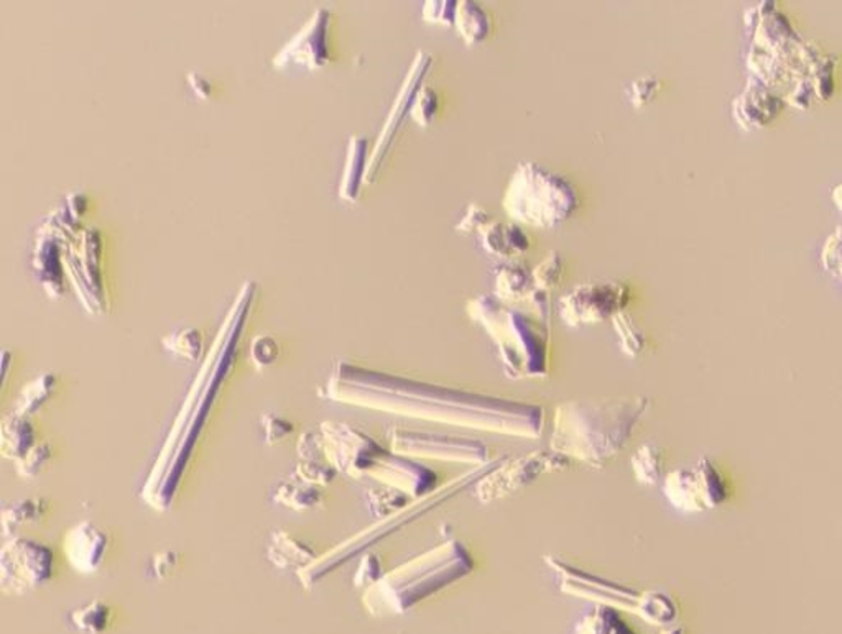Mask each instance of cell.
I'll list each match as a JSON object with an SVG mask.
<instances>
[{
    "label": "cell",
    "instance_id": "15",
    "mask_svg": "<svg viewBox=\"0 0 842 634\" xmlns=\"http://www.w3.org/2000/svg\"><path fill=\"white\" fill-rule=\"evenodd\" d=\"M377 484L404 492L411 500H420L438 488V473L423 460L388 452L371 473Z\"/></svg>",
    "mask_w": 842,
    "mask_h": 634
},
{
    "label": "cell",
    "instance_id": "33",
    "mask_svg": "<svg viewBox=\"0 0 842 634\" xmlns=\"http://www.w3.org/2000/svg\"><path fill=\"white\" fill-rule=\"evenodd\" d=\"M385 575L384 562H382L381 556L375 552H366L362 556L359 568L356 569L355 585L358 588H366L368 591L372 585L377 584Z\"/></svg>",
    "mask_w": 842,
    "mask_h": 634
},
{
    "label": "cell",
    "instance_id": "25",
    "mask_svg": "<svg viewBox=\"0 0 842 634\" xmlns=\"http://www.w3.org/2000/svg\"><path fill=\"white\" fill-rule=\"evenodd\" d=\"M574 634H634L612 607L597 604L581 618Z\"/></svg>",
    "mask_w": 842,
    "mask_h": 634
},
{
    "label": "cell",
    "instance_id": "34",
    "mask_svg": "<svg viewBox=\"0 0 842 634\" xmlns=\"http://www.w3.org/2000/svg\"><path fill=\"white\" fill-rule=\"evenodd\" d=\"M165 347L186 360H196L202 350V340L196 331H183L165 340Z\"/></svg>",
    "mask_w": 842,
    "mask_h": 634
},
{
    "label": "cell",
    "instance_id": "29",
    "mask_svg": "<svg viewBox=\"0 0 842 634\" xmlns=\"http://www.w3.org/2000/svg\"><path fill=\"white\" fill-rule=\"evenodd\" d=\"M294 475L314 487L326 488L336 481L339 472L327 460H300L295 465Z\"/></svg>",
    "mask_w": 842,
    "mask_h": 634
},
{
    "label": "cell",
    "instance_id": "2",
    "mask_svg": "<svg viewBox=\"0 0 842 634\" xmlns=\"http://www.w3.org/2000/svg\"><path fill=\"white\" fill-rule=\"evenodd\" d=\"M648 405L647 396L564 401L553 417L549 449L600 469L632 439Z\"/></svg>",
    "mask_w": 842,
    "mask_h": 634
},
{
    "label": "cell",
    "instance_id": "28",
    "mask_svg": "<svg viewBox=\"0 0 842 634\" xmlns=\"http://www.w3.org/2000/svg\"><path fill=\"white\" fill-rule=\"evenodd\" d=\"M54 446L51 440L40 439L18 462H15L17 475L25 481H34L53 462Z\"/></svg>",
    "mask_w": 842,
    "mask_h": 634
},
{
    "label": "cell",
    "instance_id": "23",
    "mask_svg": "<svg viewBox=\"0 0 842 634\" xmlns=\"http://www.w3.org/2000/svg\"><path fill=\"white\" fill-rule=\"evenodd\" d=\"M536 291L533 272L520 265H506L496 276V295L503 301H525Z\"/></svg>",
    "mask_w": 842,
    "mask_h": 634
},
{
    "label": "cell",
    "instance_id": "21",
    "mask_svg": "<svg viewBox=\"0 0 842 634\" xmlns=\"http://www.w3.org/2000/svg\"><path fill=\"white\" fill-rule=\"evenodd\" d=\"M70 624L82 634H108L114 627L117 613L108 601L96 598L70 611Z\"/></svg>",
    "mask_w": 842,
    "mask_h": 634
},
{
    "label": "cell",
    "instance_id": "38",
    "mask_svg": "<svg viewBox=\"0 0 842 634\" xmlns=\"http://www.w3.org/2000/svg\"><path fill=\"white\" fill-rule=\"evenodd\" d=\"M178 554L166 550V552L157 554L156 558L150 562V571H152V577L166 579L173 574L176 565H178Z\"/></svg>",
    "mask_w": 842,
    "mask_h": 634
},
{
    "label": "cell",
    "instance_id": "4",
    "mask_svg": "<svg viewBox=\"0 0 842 634\" xmlns=\"http://www.w3.org/2000/svg\"><path fill=\"white\" fill-rule=\"evenodd\" d=\"M469 311L496 344L510 378H545L548 375L549 336L545 324L491 298L475 299Z\"/></svg>",
    "mask_w": 842,
    "mask_h": 634
},
{
    "label": "cell",
    "instance_id": "17",
    "mask_svg": "<svg viewBox=\"0 0 842 634\" xmlns=\"http://www.w3.org/2000/svg\"><path fill=\"white\" fill-rule=\"evenodd\" d=\"M38 440L34 418L12 411L0 423V456L4 459L18 462Z\"/></svg>",
    "mask_w": 842,
    "mask_h": 634
},
{
    "label": "cell",
    "instance_id": "20",
    "mask_svg": "<svg viewBox=\"0 0 842 634\" xmlns=\"http://www.w3.org/2000/svg\"><path fill=\"white\" fill-rule=\"evenodd\" d=\"M482 246L497 257H517L530 249V237L516 224L494 222L482 231Z\"/></svg>",
    "mask_w": 842,
    "mask_h": 634
},
{
    "label": "cell",
    "instance_id": "26",
    "mask_svg": "<svg viewBox=\"0 0 842 634\" xmlns=\"http://www.w3.org/2000/svg\"><path fill=\"white\" fill-rule=\"evenodd\" d=\"M366 507L371 511L372 517L377 520H385L397 511L404 510L411 504L410 497L404 492L395 490L387 485L377 484L368 488L364 494Z\"/></svg>",
    "mask_w": 842,
    "mask_h": 634
},
{
    "label": "cell",
    "instance_id": "11",
    "mask_svg": "<svg viewBox=\"0 0 842 634\" xmlns=\"http://www.w3.org/2000/svg\"><path fill=\"white\" fill-rule=\"evenodd\" d=\"M320 431L327 462L347 477H371L379 462L391 452V447L382 446L371 434L349 423L324 421Z\"/></svg>",
    "mask_w": 842,
    "mask_h": 634
},
{
    "label": "cell",
    "instance_id": "6",
    "mask_svg": "<svg viewBox=\"0 0 842 634\" xmlns=\"http://www.w3.org/2000/svg\"><path fill=\"white\" fill-rule=\"evenodd\" d=\"M504 208L522 224L553 228L577 211L578 195L564 176L536 163H523L507 186Z\"/></svg>",
    "mask_w": 842,
    "mask_h": 634
},
{
    "label": "cell",
    "instance_id": "16",
    "mask_svg": "<svg viewBox=\"0 0 842 634\" xmlns=\"http://www.w3.org/2000/svg\"><path fill=\"white\" fill-rule=\"evenodd\" d=\"M321 556L317 544L305 539L300 534L287 530L273 531L267 546V559L273 568L282 571H295L300 574L310 568Z\"/></svg>",
    "mask_w": 842,
    "mask_h": 634
},
{
    "label": "cell",
    "instance_id": "36",
    "mask_svg": "<svg viewBox=\"0 0 842 634\" xmlns=\"http://www.w3.org/2000/svg\"><path fill=\"white\" fill-rule=\"evenodd\" d=\"M250 356H252V362L256 363V366H259V369L272 366L280 356L278 344H276V340L273 339V337L259 336L253 340Z\"/></svg>",
    "mask_w": 842,
    "mask_h": 634
},
{
    "label": "cell",
    "instance_id": "8",
    "mask_svg": "<svg viewBox=\"0 0 842 634\" xmlns=\"http://www.w3.org/2000/svg\"><path fill=\"white\" fill-rule=\"evenodd\" d=\"M661 492L668 504L683 513L715 510L731 495L728 478L708 457L671 470L665 475Z\"/></svg>",
    "mask_w": 842,
    "mask_h": 634
},
{
    "label": "cell",
    "instance_id": "32",
    "mask_svg": "<svg viewBox=\"0 0 842 634\" xmlns=\"http://www.w3.org/2000/svg\"><path fill=\"white\" fill-rule=\"evenodd\" d=\"M565 265L564 259L558 253H553L549 259L543 260L535 270H533V279H535L536 289L548 291L555 288L561 278H564Z\"/></svg>",
    "mask_w": 842,
    "mask_h": 634
},
{
    "label": "cell",
    "instance_id": "24",
    "mask_svg": "<svg viewBox=\"0 0 842 634\" xmlns=\"http://www.w3.org/2000/svg\"><path fill=\"white\" fill-rule=\"evenodd\" d=\"M630 465H632V472H634L635 481L639 484L647 485V487L664 484L665 475H667L665 473L664 450L655 444H642L632 453Z\"/></svg>",
    "mask_w": 842,
    "mask_h": 634
},
{
    "label": "cell",
    "instance_id": "10",
    "mask_svg": "<svg viewBox=\"0 0 842 634\" xmlns=\"http://www.w3.org/2000/svg\"><path fill=\"white\" fill-rule=\"evenodd\" d=\"M387 434L392 452L410 459L474 463L475 467L496 459L487 444L474 437L425 433L400 426H392Z\"/></svg>",
    "mask_w": 842,
    "mask_h": 634
},
{
    "label": "cell",
    "instance_id": "9",
    "mask_svg": "<svg viewBox=\"0 0 842 634\" xmlns=\"http://www.w3.org/2000/svg\"><path fill=\"white\" fill-rule=\"evenodd\" d=\"M57 575V556L44 540L17 536L0 550V588L8 595H27L47 587Z\"/></svg>",
    "mask_w": 842,
    "mask_h": 634
},
{
    "label": "cell",
    "instance_id": "7",
    "mask_svg": "<svg viewBox=\"0 0 842 634\" xmlns=\"http://www.w3.org/2000/svg\"><path fill=\"white\" fill-rule=\"evenodd\" d=\"M549 569L558 574L561 591L578 597L590 598L607 607H620L641 614L651 623L667 624L677 617V607L667 594L661 592H644L639 594L634 588L591 574L578 565L570 564L556 556L545 558Z\"/></svg>",
    "mask_w": 842,
    "mask_h": 634
},
{
    "label": "cell",
    "instance_id": "1",
    "mask_svg": "<svg viewBox=\"0 0 842 634\" xmlns=\"http://www.w3.org/2000/svg\"><path fill=\"white\" fill-rule=\"evenodd\" d=\"M331 400L413 420L433 421L484 433L538 439L545 408L530 401L482 395L356 366L337 369L327 383Z\"/></svg>",
    "mask_w": 842,
    "mask_h": 634
},
{
    "label": "cell",
    "instance_id": "19",
    "mask_svg": "<svg viewBox=\"0 0 842 634\" xmlns=\"http://www.w3.org/2000/svg\"><path fill=\"white\" fill-rule=\"evenodd\" d=\"M272 500L273 504L292 511H311L323 508L326 494L324 488L307 484L292 473L290 477L280 481L273 488Z\"/></svg>",
    "mask_w": 842,
    "mask_h": 634
},
{
    "label": "cell",
    "instance_id": "31",
    "mask_svg": "<svg viewBox=\"0 0 842 634\" xmlns=\"http://www.w3.org/2000/svg\"><path fill=\"white\" fill-rule=\"evenodd\" d=\"M260 431L267 446H278L295 433V424L282 411H265L260 418Z\"/></svg>",
    "mask_w": 842,
    "mask_h": 634
},
{
    "label": "cell",
    "instance_id": "30",
    "mask_svg": "<svg viewBox=\"0 0 842 634\" xmlns=\"http://www.w3.org/2000/svg\"><path fill=\"white\" fill-rule=\"evenodd\" d=\"M612 323L617 336H619L622 352L629 357L641 356L647 343H645L642 331H639V327L630 320V315L626 311L619 312V314L614 315Z\"/></svg>",
    "mask_w": 842,
    "mask_h": 634
},
{
    "label": "cell",
    "instance_id": "3",
    "mask_svg": "<svg viewBox=\"0 0 842 634\" xmlns=\"http://www.w3.org/2000/svg\"><path fill=\"white\" fill-rule=\"evenodd\" d=\"M474 565V559L465 544L456 537H448L439 546L420 554L394 571L385 572L377 584L364 592L362 601L372 614L404 613L471 574Z\"/></svg>",
    "mask_w": 842,
    "mask_h": 634
},
{
    "label": "cell",
    "instance_id": "14",
    "mask_svg": "<svg viewBox=\"0 0 842 634\" xmlns=\"http://www.w3.org/2000/svg\"><path fill=\"white\" fill-rule=\"evenodd\" d=\"M111 549V533L92 521H82L70 527L61 540L63 558L73 571L82 575H92L101 571Z\"/></svg>",
    "mask_w": 842,
    "mask_h": 634
},
{
    "label": "cell",
    "instance_id": "12",
    "mask_svg": "<svg viewBox=\"0 0 842 634\" xmlns=\"http://www.w3.org/2000/svg\"><path fill=\"white\" fill-rule=\"evenodd\" d=\"M571 460L555 450H535L516 459H504L475 484L474 495L481 504L503 500L542 477L543 473L565 470Z\"/></svg>",
    "mask_w": 842,
    "mask_h": 634
},
{
    "label": "cell",
    "instance_id": "27",
    "mask_svg": "<svg viewBox=\"0 0 842 634\" xmlns=\"http://www.w3.org/2000/svg\"><path fill=\"white\" fill-rule=\"evenodd\" d=\"M456 25L466 43L475 45L484 41L491 32V18L481 5L474 2H462L456 12Z\"/></svg>",
    "mask_w": 842,
    "mask_h": 634
},
{
    "label": "cell",
    "instance_id": "37",
    "mask_svg": "<svg viewBox=\"0 0 842 634\" xmlns=\"http://www.w3.org/2000/svg\"><path fill=\"white\" fill-rule=\"evenodd\" d=\"M297 450L300 460H327L324 456L323 436H321L320 427L318 431H307V433L301 434Z\"/></svg>",
    "mask_w": 842,
    "mask_h": 634
},
{
    "label": "cell",
    "instance_id": "13",
    "mask_svg": "<svg viewBox=\"0 0 842 634\" xmlns=\"http://www.w3.org/2000/svg\"><path fill=\"white\" fill-rule=\"evenodd\" d=\"M629 289L619 283L581 285L561 298V318L571 327L603 323L626 311Z\"/></svg>",
    "mask_w": 842,
    "mask_h": 634
},
{
    "label": "cell",
    "instance_id": "39",
    "mask_svg": "<svg viewBox=\"0 0 842 634\" xmlns=\"http://www.w3.org/2000/svg\"><path fill=\"white\" fill-rule=\"evenodd\" d=\"M488 214L481 208V206H471L468 214L462 219L461 224L458 225V231L471 232V231H484L487 227Z\"/></svg>",
    "mask_w": 842,
    "mask_h": 634
},
{
    "label": "cell",
    "instance_id": "5",
    "mask_svg": "<svg viewBox=\"0 0 842 634\" xmlns=\"http://www.w3.org/2000/svg\"><path fill=\"white\" fill-rule=\"evenodd\" d=\"M504 459H506V457H496L493 462L485 463V465L482 467H475L472 472L465 473V475L456 478V481L449 482L445 487L436 488L433 494L426 495V497L420 498V500L411 501L404 510L397 511V513L385 518V520H379V523L374 524V526L362 531L358 536L350 537L346 543L334 547L331 552L324 554V556H321V558L318 559L317 562H313L310 568L305 569V571H301L300 574H298L301 585H305L307 588L313 587L314 584H318V582L323 581L327 574H331L334 569L340 568V565L346 564L350 559H355L358 554L364 552L369 547L381 543L385 537H391L392 534H395L397 531H400L401 527L413 523L418 518L425 517L426 513L435 510L439 505L448 501L449 498L461 494L466 488L475 487V484L484 477L485 473L491 472L494 467L499 465Z\"/></svg>",
    "mask_w": 842,
    "mask_h": 634
},
{
    "label": "cell",
    "instance_id": "18",
    "mask_svg": "<svg viewBox=\"0 0 842 634\" xmlns=\"http://www.w3.org/2000/svg\"><path fill=\"white\" fill-rule=\"evenodd\" d=\"M50 514V501L44 497H27L11 501L2 508L0 524L5 537L22 536V531L40 526Z\"/></svg>",
    "mask_w": 842,
    "mask_h": 634
},
{
    "label": "cell",
    "instance_id": "35",
    "mask_svg": "<svg viewBox=\"0 0 842 634\" xmlns=\"http://www.w3.org/2000/svg\"><path fill=\"white\" fill-rule=\"evenodd\" d=\"M438 112V95L425 86L414 98L411 115L421 125H429Z\"/></svg>",
    "mask_w": 842,
    "mask_h": 634
},
{
    "label": "cell",
    "instance_id": "22",
    "mask_svg": "<svg viewBox=\"0 0 842 634\" xmlns=\"http://www.w3.org/2000/svg\"><path fill=\"white\" fill-rule=\"evenodd\" d=\"M58 388H60V380L53 373L37 376L34 382L28 383L22 389L17 403H15V413L28 418L37 417L41 411L47 410L48 405L53 401Z\"/></svg>",
    "mask_w": 842,
    "mask_h": 634
}]
</instances>
